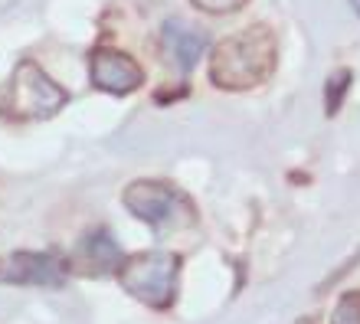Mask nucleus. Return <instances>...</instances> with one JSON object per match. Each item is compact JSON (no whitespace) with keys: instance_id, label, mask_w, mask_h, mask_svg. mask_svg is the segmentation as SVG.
Here are the masks:
<instances>
[{"instance_id":"6e6552de","label":"nucleus","mask_w":360,"mask_h":324,"mask_svg":"<svg viewBox=\"0 0 360 324\" xmlns=\"http://www.w3.org/2000/svg\"><path fill=\"white\" fill-rule=\"evenodd\" d=\"M351 89V69H338L328 76V86H324V112L328 115H338L344 105V96Z\"/></svg>"},{"instance_id":"1a4fd4ad","label":"nucleus","mask_w":360,"mask_h":324,"mask_svg":"<svg viewBox=\"0 0 360 324\" xmlns=\"http://www.w3.org/2000/svg\"><path fill=\"white\" fill-rule=\"evenodd\" d=\"M331 324H360V292H351V295L341 298Z\"/></svg>"},{"instance_id":"f257e3e1","label":"nucleus","mask_w":360,"mask_h":324,"mask_svg":"<svg viewBox=\"0 0 360 324\" xmlns=\"http://www.w3.org/2000/svg\"><path fill=\"white\" fill-rule=\"evenodd\" d=\"M278 63V43L275 33L262 23L246 27L233 37L219 39L210 53V82L226 92H246L262 86L275 72Z\"/></svg>"},{"instance_id":"0eeeda50","label":"nucleus","mask_w":360,"mask_h":324,"mask_svg":"<svg viewBox=\"0 0 360 324\" xmlns=\"http://www.w3.org/2000/svg\"><path fill=\"white\" fill-rule=\"evenodd\" d=\"M10 278L17 282H59V262L37 252H20L10 259Z\"/></svg>"},{"instance_id":"423d86ee","label":"nucleus","mask_w":360,"mask_h":324,"mask_svg":"<svg viewBox=\"0 0 360 324\" xmlns=\"http://www.w3.org/2000/svg\"><path fill=\"white\" fill-rule=\"evenodd\" d=\"M207 46L210 37L187 20H167L161 27V59L180 76L197 66L200 56L207 53Z\"/></svg>"},{"instance_id":"20e7f679","label":"nucleus","mask_w":360,"mask_h":324,"mask_svg":"<svg viewBox=\"0 0 360 324\" xmlns=\"http://www.w3.org/2000/svg\"><path fill=\"white\" fill-rule=\"evenodd\" d=\"M177 262L180 259L167 256V252H144V256H134L131 262H124L122 282L141 302L154 308H167L174 298V285H177Z\"/></svg>"},{"instance_id":"7ed1b4c3","label":"nucleus","mask_w":360,"mask_h":324,"mask_svg":"<svg viewBox=\"0 0 360 324\" xmlns=\"http://www.w3.org/2000/svg\"><path fill=\"white\" fill-rule=\"evenodd\" d=\"M122 203L154 229H184L197 223L193 200L167 181H131L122 190Z\"/></svg>"},{"instance_id":"f03ea898","label":"nucleus","mask_w":360,"mask_h":324,"mask_svg":"<svg viewBox=\"0 0 360 324\" xmlns=\"http://www.w3.org/2000/svg\"><path fill=\"white\" fill-rule=\"evenodd\" d=\"M63 105H69V92L59 82H53L33 59L17 63L0 92V115L17 124L49 122L53 115L63 112Z\"/></svg>"},{"instance_id":"39448f33","label":"nucleus","mask_w":360,"mask_h":324,"mask_svg":"<svg viewBox=\"0 0 360 324\" xmlns=\"http://www.w3.org/2000/svg\"><path fill=\"white\" fill-rule=\"evenodd\" d=\"M89 79L98 92L108 96H131L144 82V69L138 66V59L122 53V49L98 46L89 53Z\"/></svg>"},{"instance_id":"9b49d317","label":"nucleus","mask_w":360,"mask_h":324,"mask_svg":"<svg viewBox=\"0 0 360 324\" xmlns=\"http://www.w3.org/2000/svg\"><path fill=\"white\" fill-rule=\"evenodd\" d=\"M351 7H354V13L360 17V0H351Z\"/></svg>"},{"instance_id":"9d476101","label":"nucleus","mask_w":360,"mask_h":324,"mask_svg":"<svg viewBox=\"0 0 360 324\" xmlns=\"http://www.w3.org/2000/svg\"><path fill=\"white\" fill-rule=\"evenodd\" d=\"M190 4L197 10H203V13H217L219 17V13H236L246 0H190Z\"/></svg>"}]
</instances>
